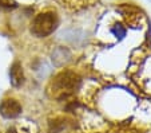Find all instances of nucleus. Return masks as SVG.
I'll return each instance as SVG.
<instances>
[{"label":"nucleus","mask_w":151,"mask_h":133,"mask_svg":"<svg viewBox=\"0 0 151 133\" xmlns=\"http://www.w3.org/2000/svg\"><path fill=\"white\" fill-rule=\"evenodd\" d=\"M79 77L75 73L63 71L55 77V79L51 82V92L55 98L63 100L67 98L78 89L79 86Z\"/></svg>","instance_id":"obj_1"},{"label":"nucleus","mask_w":151,"mask_h":133,"mask_svg":"<svg viewBox=\"0 0 151 133\" xmlns=\"http://www.w3.org/2000/svg\"><path fill=\"white\" fill-rule=\"evenodd\" d=\"M56 27V15L54 12H42L32 22L31 31L39 38L50 35Z\"/></svg>","instance_id":"obj_2"},{"label":"nucleus","mask_w":151,"mask_h":133,"mask_svg":"<svg viewBox=\"0 0 151 133\" xmlns=\"http://www.w3.org/2000/svg\"><path fill=\"white\" fill-rule=\"evenodd\" d=\"M0 113L6 118H15L22 113V105L14 98H6L0 104Z\"/></svg>","instance_id":"obj_3"},{"label":"nucleus","mask_w":151,"mask_h":133,"mask_svg":"<svg viewBox=\"0 0 151 133\" xmlns=\"http://www.w3.org/2000/svg\"><path fill=\"white\" fill-rule=\"evenodd\" d=\"M9 77H11V84L15 87L20 86L24 81L23 77V70H22V65L19 62H15L11 66V71H9Z\"/></svg>","instance_id":"obj_4"},{"label":"nucleus","mask_w":151,"mask_h":133,"mask_svg":"<svg viewBox=\"0 0 151 133\" xmlns=\"http://www.w3.org/2000/svg\"><path fill=\"white\" fill-rule=\"evenodd\" d=\"M68 59H70V51L66 49H63V47L56 49L54 51V54H52V61H54V63L58 65V66L63 65L64 62L68 61Z\"/></svg>","instance_id":"obj_5"},{"label":"nucleus","mask_w":151,"mask_h":133,"mask_svg":"<svg viewBox=\"0 0 151 133\" xmlns=\"http://www.w3.org/2000/svg\"><path fill=\"white\" fill-rule=\"evenodd\" d=\"M111 32L114 34V36H116L118 39H123L126 36V28L122 26V24H115L114 27L111 28Z\"/></svg>","instance_id":"obj_6"},{"label":"nucleus","mask_w":151,"mask_h":133,"mask_svg":"<svg viewBox=\"0 0 151 133\" xmlns=\"http://www.w3.org/2000/svg\"><path fill=\"white\" fill-rule=\"evenodd\" d=\"M0 7L12 8V7H16V3H15L14 0H0Z\"/></svg>","instance_id":"obj_7"},{"label":"nucleus","mask_w":151,"mask_h":133,"mask_svg":"<svg viewBox=\"0 0 151 133\" xmlns=\"http://www.w3.org/2000/svg\"><path fill=\"white\" fill-rule=\"evenodd\" d=\"M7 133H17V132H16V129H15V128H9V129L7 130Z\"/></svg>","instance_id":"obj_8"},{"label":"nucleus","mask_w":151,"mask_h":133,"mask_svg":"<svg viewBox=\"0 0 151 133\" xmlns=\"http://www.w3.org/2000/svg\"><path fill=\"white\" fill-rule=\"evenodd\" d=\"M148 1H151V0H148Z\"/></svg>","instance_id":"obj_9"}]
</instances>
